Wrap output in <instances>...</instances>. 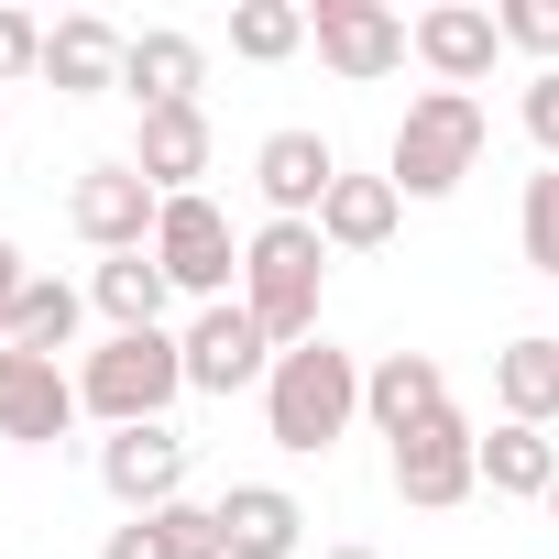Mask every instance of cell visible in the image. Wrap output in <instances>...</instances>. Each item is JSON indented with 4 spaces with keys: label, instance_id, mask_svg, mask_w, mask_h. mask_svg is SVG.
Segmentation results:
<instances>
[{
    "label": "cell",
    "instance_id": "obj_5",
    "mask_svg": "<svg viewBox=\"0 0 559 559\" xmlns=\"http://www.w3.org/2000/svg\"><path fill=\"white\" fill-rule=\"evenodd\" d=\"M241 241H252V230H230V209H219L209 187H198V198H165V219H154V263H165V286L198 297V308L241 297Z\"/></svg>",
    "mask_w": 559,
    "mask_h": 559
},
{
    "label": "cell",
    "instance_id": "obj_24",
    "mask_svg": "<svg viewBox=\"0 0 559 559\" xmlns=\"http://www.w3.org/2000/svg\"><path fill=\"white\" fill-rule=\"evenodd\" d=\"M78 319H88V297L67 286V274H34V286H23V308H12V341H0V352H78Z\"/></svg>",
    "mask_w": 559,
    "mask_h": 559
},
{
    "label": "cell",
    "instance_id": "obj_27",
    "mask_svg": "<svg viewBox=\"0 0 559 559\" xmlns=\"http://www.w3.org/2000/svg\"><path fill=\"white\" fill-rule=\"evenodd\" d=\"M504 56H537V67H559V0H504Z\"/></svg>",
    "mask_w": 559,
    "mask_h": 559
},
{
    "label": "cell",
    "instance_id": "obj_30",
    "mask_svg": "<svg viewBox=\"0 0 559 559\" xmlns=\"http://www.w3.org/2000/svg\"><path fill=\"white\" fill-rule=\"evenodd\" d=\"M23 286H34V263H23V241L0 230V341H12V308H23Z\"/></svg>",
    "mask_w": 559,
    "mask_h": 559
},
{
    "label": "cell",
    "instance_id": "obj_6",
    "mask_svg": "<svg viewBox=\"0 0 559 559\" xmlns=\"http://www.w3.org/2000/svg\"><path fill=\"white\" fill-rule=\"evenodd\" d=\"M384 472H395V504L450 515V504H472V493H483V428L450 406V417H428L417 439H395V450H384Z\"/></svg>",
    "mask_w": 559,
    "mask_h": 559
},
{
    "label": "cell",
    "instance_id": "obj_7",
    "mask_svg": "<svg viewBox=\"0 0 559 559\" xmlns=\"http://www.w3.org/2000/svg\"><path fill=\"white\" fill-rule=\"evenodd\" d=\"M308 45H319V67H330V78L373 88V78H395V67L417 56V23H406V12H384V0H308Z\"/></svg>",
    "mask_w": 559,
    "mask_h": 559
},
{
    "label": "cell",
    "instance_id": "obj_18",
    "mask_svg": "<svg viewBox=\"0 0 559 559\" xmlns=\"http://www.w3.org/2000/svg\"><path fill=\"white\" fill-rule=\"evenodd\" d=\"M132 165H143V187H154V198H198V176L219 165V132H209V110H143V132H132Z\"/></svg>",
    "mask_w": 559,
    "mask_h": 559
},
{
    "label": "cell",
    "instance_id": "obj_17",
    "mask_svg": "<svg viewBox=\"0 0 559 559\" xmlns=\"http://www.w3.org/2000/svg\"><path fill=\"white\" fill-rule=\"evenodd\" d=\"M121 88H132V110H198V88H209V45L176 34V23H154V34H132Z\"/></svg>",
    "mask_w": 559,
    "mask_h": 559
},
{
    "label": "cell",
    "instance_id": "obj_12",
    "mask_svg": "<svg viewBox=\"0 0 559 559\" xmlns=\"http://www.w3.org/2000/svg\"><path fill=\"white\" fill-rule=\"evenodd\" d=\"M78 373L45 362V352H0V439H23V450H56L78 428Z\"/></svg>",
    "mask_w": 559,
    "mask_h": 559
},
{
    "label": "cell",
    "instance_id": "obj_20",
    "mask_svg": "<svg viewBox=\"0 0 559 559\" xmlns=\"http://www.w3.org/2000/svg\"><path fill=\"white\" fill-rule=\"evenodd\" d=\"M493 406L515 428H548L559 417V330H526V341L493 352Z\"/></svg>",
    "mask_w": 559,
    "mask_h": 559
},
{
    "label": "cell",
    "instance_id": "obj_26",
    "mask_svg": "<svg viewBox=\"0 0 559 559\" xmlns=\"http://www.w3.org/2000/svg\"><path fill=\"white\" fill-rule=\"evenodd\" d=\"M515 241H526V263L559 286V165H537V176H526V198H515Z\"/></svg>",
    "mask_w": 559,
    "mask_h": 559
},
{
    "label": "cell",
    "instance_id": "obj_25",
    "mask_svg": "<svg viewBox=\"0 0 559 559\" xmlns=\"http://www.w3.org/2000/svg\"><path fill=\"white\" fill-rule=\"evenodd\" d=\"M308 45V0H241L230 12V56L241 67H286Z\"/></svg>",
    "mask_w": 559,
    "mask_h": 559
},
{
    "label": "cell",
    "instance_id": "obj_28",
    "mask_svg": "<svg viewBox=\"0 0 559 559\" xmlns=\"http://www.w3.org/2000/svg\"><path fill=\"white\" fill-rule=\"evenodd\" d=\"M23 78H45V23L0 0V88H23Z\"/></svg>",
    "mask_w": 559,
    "mask_h": 559
},
{
    "label": "cell",
    "instance_id": "obj_16",
    "mask_svg": "<svg viewBox=\"0 0 559 559\" xmlns=\"http://www.w3.org/2000/svg\"><path fill=\"white\" fill-rule=\"evenodd\" d=\"M121 56H132V34H121L110 12H67V23H45V88H56V99H99V88H121Z\"/></svg>",
    "mask_w": 559,
    "mask_h": 559
},
{
    "label": "cell",
    "instance_id": "obj_22",
    "mask_svg": "<svg viewBox=\"0 0 559 559\" xmlns=\"http://www.w3.org/2000/svg\"><path fill=\"white\" fill-rule=\"evenodd\" d=\"M88 308H99L110 330H165L176 286H165V263H154V252H110V263L88 274Z\"/></svg>",
    "mask_w": 559,
    "mask_h": 559
},
{
    "label": "cell",
    "instance_id": "obj_1",
    "mask_svg": "<svg viewBox=\"0 0 559 559\" xmlns=\"http://www.w3.org/2000/svg\"><path fill=\"white\" fill-rule=\"evenodd\" d=\"M352 428H362V352H341L330 330L297 341V352H274V373H263V439L274 450L286 461H330Z\"/></svg>",
    "mask_w": 559,
    "mask_h": 559
},
{
    "label": "cell",
    "instance_id": "obj_31",
    "mask_svg": "<svg viewBox=\"0 0 559 559\" xmlns=\"http://www.w3.org/2000/svg\"><path fill=\"white\" fill-rule=\"evenodd\" d=\"M319 559H384V548H319Z\"/></svg>",
    "mask_w": 559,
    "mask_h": 559
},
{
    "label": "cell",
    "instance_id": "obj_21",
    "mask_svg": "<svg viewBox=\"0 0 559 559\" xmlns=\"http://www.w3.org/2000/svg\"><path fill=\"white\" fill-rule=\"evenodd\" d=\"M99 559H219V515L209 504H165V515H121L99 537Z\"/></svg>",
    "mask_w": 559,
    "mask_h": 559
},
{
    "label": "cell",
    "instance_id": "obj_10",
    "mask_svg": "<svg viewBox=\"0 0 559 559\" xmlns=\"http://www.w3.org/2000/svg\"><path fill=\"white\" fill-rule=\"evenodd\" d=\"M99 493H110L121 515L187 504V439H176V417H165V428H110V439H99Z\"/></svg>",
    "mask_w": 559,
    "mask_h": 559
},
{
    "label": "cell",
    "instance_id": "obj_11",
    "mask_svg": "<svg viewBox=\"0 0 559 559\" xmlns=\"http://www.w3.org/2000/svg\"><path fill=\"white\" fill-rule=\"evenodd\" d=\"M252 187H263V209H274V219H319V198L341 187V143H330V132H308V121L263 132V143H252Z\"/></svg>",
    "mask_w": 559,
    "mask_h": 559
},
{
    "label": "cell",
    "instance_id": "obj_23",
    "mask_svg": "<svg viewBox=\"0 0 559 559\" xmlns=\"http://www.w3.org/2000/svg\"><path fill=\"white\" fill-rule=\"evenodd\" d=\"M483 483H493L504 504H548V483H559V439H548V428H515V417H504V428L483 439Z\"/></svg>",
    "mask_w": 559,
    "mask_h": 559
},
{
    "label": "cell",
    "instance_id": "obj_14",
    "mask_svg": "<svg viewBox=\"0 0 559 559\" xmlns=\"http://www.w3.org/2000/svg\"><path fill=\"white\" fill-rule=\"evenodd\" d=\"M209 515H219V559H297L308 548V504L286 483H230Z\"/></svg>",
    "mask_w": 559,
    "mask_h": 559
},
{
    "label": "cell",
    "instance_id": "obj_9",
    "mask_svg": "<svg viewBox=\"0 0 559 559\" xmlns=\"http://www.w3.org/2000/svg\"><path fill=\"white\" fill-rule=\"evenodd\" d=\"M67 219H78V241L110 263V252H154V219H165V198L143 187V165H132V154H110V165H88V176L67 187Z\"/></svg>",
    "mask_w": 559,
    "mask_h": 559
},
{
    "label": "cell",
    "instance_id": "obj_2",
    "mask_svg": "<svg viewBox=\"0 0 559 559\" xmlns=\"http://www.w3.org/2000/svg\"><path fill=\"white\" fill-rule=\"evenodd\" d=\"M319 286H330V241H319V219H263V230L241 241V308L263 319L274 352L319 341Z\"/></svg>",
    "mask_w": 559,
    "mask_h": 559
},
{
    "label": "cell",
    "instance_id": "obj_8",
    "mask_svg": "<svg viewBox=\"0 0 559 559\" xmlns=\"http://www.w3.org/2000/svg\"><path fill=\"white\" fill-rule=\"evenodd\" d=\"M176 352H187V395H263V373H274V341H263V319L241 297L198 308L176 330Z\"/></svg>",
    "mask_w": 559,
    "mask_h": 559
},
{
    "label": "cell",
    "instance_id": "obj_29",
    "mask_svg": "<svg viewBox=\"0 0 559 559\" xmlns=\"http://www.w3.org/2000/svg\"><path fill=\"white\" fill-rule=\"evenodd\" d=\"M515 121H526V143H537V154L559 165V67H537V78H526V99H515Z\"/></svg>",
    "mask_w": 559,
    "mask_h": 559
},
{
    "label": "cell",
    "instance_id": "obj_15",
    "mask_svg": "<svg viewBox=\"0 0 559 559\" xmlns=\"http://www.w3.org/2000/svg\"><path fill=\"white\" fill-rule=\"evenodd\" d=\"M493 56H504V23L483 12V0H439V12H417V67L439 88H483Z\"/></svg>",
    "mask_w": 559,
    "mask_h": 559
},
{
    "label": "cell",
    "instance_id": "obj_32",
    "mask_svg": "<svg viewBox=\"0 0 559 559\" xmlns=\"http://www.w3.org/2000/svg\"><path fill=\"white\" fill-rule=\"evenodd\" d=\"M548 515H559V483H548Z\"/></svg>",
    "mask_w": 559,
    "mask_h": 559
},
{
    "label": "cell",
    "instance_id": "obj_3",
    "mask_svg": "<svg viewBox=\"0 0 559 559\" xmlns=\"http://www.w3.org/2000/svg\"><path fill=\"white\" fill-rule=\"evenodd\" d=\"M483 143H493V121H483L472 88H417V99L395 110V132H384V176H395V198L417 209V198H450V187L483 165Z\"/></svg>",
    "mask_w": 559,
    "mask_h": 559
},
{
    "label": "cell",
    "instance_id": "obj_19",
    "mask_svg": "<svg viewBox=\"0 0 559 559\" xmlns=\"http://www.w3.org/2000/svg\"><path fill=\"white\" fill-rule=\"evenodd\" d=\"M395 219H406L395 176H341V187L319 198V241H330V252H384V241H395Z\"/></svg>",
    "mask_w": 559,
    "mask_h": 559
},
{
    "label": "cell",
    "instance_id": "obj_13",
    "mask_svg": "<svg viewBox=\"0 0 559 559\" xmlns=\"http://www.w3.org/2000/svg\"><path fill=\"white\" fill-rule=\"evenodd\" d=\"M428 417H450V373H439L428 352H373V362H362V428L395 450V439H417Z\"/></svg>",
    "mask_w": 559,
    "mask_h": 559
},
{
    "label": "cell",
    "instance_id": "obj_4",
    "mask_svg": "<svg viewBox=\"0 0 559 559\" xmlns=\"http://www.w3.org/2000/svg\"><path fill=\"white\" fill-rule=\"evenodd\" d=\"M187 395V352L176 330H110L99 352H78V406L99 428H165Z\"/></svg>",
    "mask_w": 559,
    "mask_h": 559
}]
</instances>
